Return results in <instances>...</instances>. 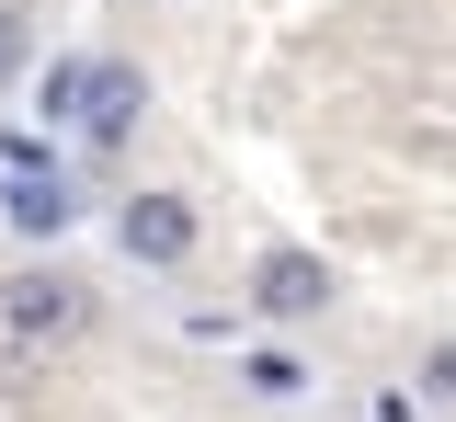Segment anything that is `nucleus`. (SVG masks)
Wrapping results in <instances>:
<instances>
[{"mask_svg": "<svg viewBox=\"0 0 456 422\" xmlns=\"http://www.w3.org/2000/svg\"><path fill=\"white\" fill-rule=\"evenodd\" d=\"M0 331L35 354V343H80L92 331V286L80 274H57V263H23V274H0Z\"/></svg>", "mask_w": 456, "mask_h": 422, "instance_id": "nucleus-1", "label": "nucleus"}, {"mask_svg": "<svg viewBox=\"0 0 456 422\" xmlns=\"http://www.w3.org/2000/svg\"><path fill=\"white\" fill-rule=\"evenodd\" d=\"M194 240H206L194 194H126V206H114V251H126V263H149V274L194 263Z\"/></svg>", "mask_w": 456, "mask_h": 422, "instance_id": "nucleus-2", "label": "nucleus"}, {"mask_svg": "<svg viewBox=\"0 0 456 422\" xmlns=\"http://www.w3.org/2000/svg\"><path fill=\"white\" fill-rule=\"evenodd\" d=\"M331 297H342V274L320 263V251H297V240L251 263V308H263V320H320Z\"/></svg>", "mask_w": 456, "mask_h": 422, "instance_id": "nucleus-3", "label": "nucleus"}, {"mask_svg": "<svg viewBox=\"0 0 456 422\" xmlns=\"http://www.w3.org/2000/svg\"><path fill=\"white\" fill-rule=\"evenodd\" d=\"M69 217H80V194H69L46 160L0 172V229H12V240H69Z\"/></svg>", "mask_w": 456, "mask_h": 422, "instance_id": "nucleus-4", "label": "nucleus"}, {"mask_svg": "<svg viewBox=\"0 0 456 422\" xmlns=\"http://www.w3.org/2000/svg\"><path fill=\"white\" fill-rule=\"evenodd\" d=\"M137 115H149V69L92 58V103H80V137H92V149H126V137H137Z\"/></svg>", "mask_w": 456, "mask_h": 422, "instance_id": "nucleus-5", "label": "nucleus"}, {"mask_svg": "<svg viewBox=\"0 0 456 422\" xmlns=\"http://www.w3.org/2000/svg\"><path fill=\"white\" fill-rule=\"evenodd\" d=\"M35 103H46V126H80V103H92V58H57Z\"/></svg>", "mask_w": 456, "mask_h": 422, "instance_id": "nucleus-6", "label": "nucleus"}, {"mask_svg": "<svg viewBox=\"0 0 456 422\" xmlns=\"http://www.w3.org/2000/svg\"><path fill=\"white\" fill-rule=\"evenodd\" d=\"M23 58H35V12H12V0H0V92L23 80Z\"/></svg>", "mask_w": 456, "mask_h": 422, "instance_id": "nucleus-7", "label": "nucleus"}, {"mask_svg": "<svg viewBox=\"0 0 456 422\" xmlns=\"http://www.w3.org/2000/svg\"><path fill=\"white\" fill-rule=\"evenodd\" d=\"M308 377H297V354H251V400H297Z\"/></svg>", "mask_w": 456, "mask_h": 422, "instance_id": "nucleus-8", "label": "nucleus"}, {"mask_svg": "<svg viewBox=\"0 0 456 422\" xmlns=\"http://www.w3.org/2000/svg\"><path fill=\"white\" fill-rule=\"evenodd\" d=\"M422 400H456V343H445L434 365H422Z\"/></svg>", "mask_w": 456, "mask_h": 422, "instance_id": "nucleus-9", "label": "nucleus"}]
</instances>
